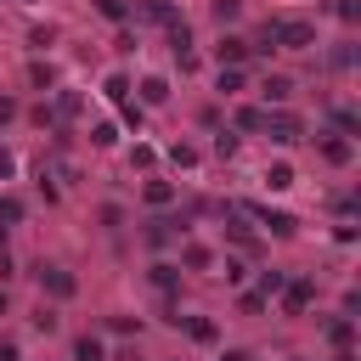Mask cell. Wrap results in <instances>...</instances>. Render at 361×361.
<instances>
[{"label": "cell", "instance_id": "6da1fadb", "mask_svg": "<svg viewBox=\"0 0 361 361\" xmlns=\"http://www.w3.org/2000/svg\"><path fill=\"white\" fill-rule=\"evenodd\" d=\"M271 45L276 51H310L316 45V23H305V17H271Z\"/></svg>", "mask_w": 361, "mask_h": 361}, {"label": "cell", "instance_id": "7a4b0ae2", "mask_svg": "<svg viewBox=\"0 0 361 361\" xmlns=\"http://www.w3.org/2000/svg\"><path fill=\"white\" fill-rule=\"evenodd\" d=\"M276 147H293L299 135H305V124H299V113H288V107H265V124H259Z\"/></svg>", "mask_w": 361, "mask_h": 361}, {"label": "cell", "instance_id": "3957f363", "mask_svg": "<svg viewBox=\"0 0 361 361\" xmlns=\"http://www.w3.org/2000/svg\"><path fill=\"white\" fill-rule=\"evenodd\" d=\"M248 51H254V45H248L243 34H226V28H220V39H214V62H220V68H243Z\"/></svg>", "mask_w": 361, "mask_h": 361}, {"label": "cell", "instance_id": "277c9868", "mask_svg": "<svg viewBox=\"0 0 361 361\" xmlns=\"http://www.w3.org/2000/svg\"><path fill=\"white\" fill-rule=\"evenodd\" d=\"M310 305H316V282H310V276L282 282V310H288V316H299V310H310Z\"/></svg>", "mask_w": 361, "mask_h": 361}, {"label": "cell", "instance_id": "5b68a950", "mask_svg": "<svg viewBox=\"0 0 361 361\" xmlns=\"http://www.w3.org/2000/svg\"><path fill=\"white\" fill-rule=\"evenodd\" d=\"M39 288H45L51 299H73V293H79L73 271H62V265H39Z\"/></svg>", "mask_w": 361, "mask_h": 361}, {"label": "cell", "instance_id": "8992f818", "mask_svg": "<svg viewBox=\"0 0 361 361\" xmlns=\"http://www.w3.org/2000/svg\"><path fill=\"white\" fill-rule=\"evenodd\" d=\"M288 96H293V79H288V73H265V79H259V102H265V107H282Z\"/></svg>", "mask_w": 361, "mask_h": 361}, {"label": "cell", "instance_id": "52a82bcc", "mask_svg": "<svg viewBox=\"0 0 361 361\" xmlns=\"http://www.w3.org/2000/svg\"><path fill=\"white\" fill-rule=\"evenodd\" d=\"M322 158H327L333 169H344V164L355 158V141H350V135H322Z\"/></svg>", "mask_w": 361, "mask_h": 361}, {"label": "cell", "instance_id": "ba28073f", "mask_svg": "<svg viewBox=\"0 0 361 361\" xmlns=\"http://www.w3.org/2000/svg\"><path fill=\"white\" fill-rule=\"evenodd\" d=\"M254 220H259V226H265L271 237H293V226H299V220H293L288 209H254Z\"/></svg>", "mask_w": 361, "mask_h": 361}, {"label": "cell", "instance_id": "9c48e42d", "mask_svg": "<svg viewBox=\"0 0 361 361\" xmlns=\"http://www.w3.org/2000/svg\"><path fill=\"white\" fill-rule=\"evenodd\" d=\"M327 344H333V350H350V344H355V316H333V322H327Z\"/></svg>", "mask_w": 361, "mask_h": 361}, {"label": "cell", "instance_id": "30bf717a", "mask_svg": "<svg viewBox=\"0 0 361 361\" xmlns=\"http://www.w3.org/2000/svg\"><path fill=\"white\" fill-rule=\"evenodd\" d=\"M141 197H147V209H169L175 203V180H147Z\"/></svg>", "mask_w": 361, "mask_h": 361}, {"label": "cell", "instance_id": "8fae6325", "mask_svg": "<svg viewBox=\"0 0 361 361\" xmlns=\"http://www.w3.org/2000/svg\"><path fill=\"white\" fill-rule=\"evenodd\" d=\"M73 361H107V344H102L96 333H79V338H73Z\"/></svg>", "mask_w": 361, "mask_h": 361}, {"label": "cell", "instance_id": "7c38bea8", "mask_svg": "<svg viewBox=\"0 0 361 361\" xmlns=\"http://www.w3.org/2000/svg\"><path fill=\"white\" fill-rule=\"evenodd\" d=\"M28 85H34V90H56V68H51L45 56H34V62H28Z\"/></svg>", "mask_w": 361, "mask_h": 361}, {"label": "cell", "instance_id": "4fadbf2b", "mask_svg": "<svg viewBox=\"0 0 361 361\" xmlns=\"http://www.w3.org/2000/svg\"><path fill=\"white\" fill-rule=\"evenodd\" d=\"M141 102H147V107H164V102H169V79L147 73V79H141Z\"/></svg>", "mask_w": 361, "mask_h": 361}, {"label": "cell", "instance_id": "5bb4252c", "mask_svg": "<svg viewBox=\"0 0 361 361\" xmlns=\"http://www.w3.org/2000/svg\"><path fill=\"white\" fill-rule=\"evenodd\" d=\"M180 265H186V271H209V265H214V254H209L203 243H180Z\"/></svg>", "mask_w": 361, "mask_h": 361}, {"label": "cell", "instance_id": "9a60e30c", "mask_svg": "<svg viewBox=\"0 0 361 361\" xmlns=\"http://www.w3.org/2000/svg\"><path fill=\"white\" fill-rule=\"evenodd\" d=\"M152 288H158V293H175V288H180V265L158 259V265H152Z\"/></svg>", "mask_w": 361, "mask_h": 361}, {"label": "cell", "instance_id": "2e32d148", "mask_svg": "<svg viewBox=\"0 0 361 361\" xmlns=\"http://www.w3.org/2000/svg\"><path fill=\"white\" fill-rule=\"evenodd\" d=\"M265 186H271V192H288V186H293V164H282V158L265 164Z\"/></svg>", "mask_w": 361, "mask_h": 361}, {"label": "cell", "instance_id": "e0dca14e", "mask_svg": "<svg viewBox=\"0 0 361 361\" xmlns=\"http://www.w3.org/2000/svg\"><path fill=\"white\" fill-rule=\"evenodd\" d=\"M186 338H192V344H214V338H220V327H214L209 316H192V322H186Z\"/></svg>", "mask_w": 361, "mask_h": 361}, {"label": "cell", "instance_id": "ac0fdd59", "mask_svg": "<svg viewBox=\"0 0 361 361\" xmlns=\"http://www.w3.org/2000/svg\"><path fill=\"white\" fill-rule=\"evenodd\" d=\"M209 17H214L220 28H231V23L243 17V0H209Z\"/></svg>", "mask_w": 361, "mask_h": 361}, {"label": "cell", "instance_id": "d6986e66", "mask_svg": "<svg viewBox=\"0 0 361 361\" xmlns=\"http://www.w3.org/2000/svg\"><path fill=\"white\" fill-rule=\"evenodd\" d=\"M175 226H186V220H152V226H147V243H152V248H169Z\"/></svg>", "mask_w": 361, "mask_h": 361}, {"label": "cell", "instance_id": "ffe728a7", "mask_svg": "<svg viewBox=\"0 0 361 361\" xmlns=\"http://www.w3.org/2000/svg\"><path fill=\"white\" fill-rule=\"evenodd\" d=\"M169 164H175V169H197V147H192V141H175V147H169Z\"/></svg>", "mask_w": 361, "mask_h": 361}, {"label": "cell", "instance_id": "44dd1931", "mask_svg": "<svg viewBox=\"0 0 361 361\" xmlns=\"http://www.w3.org/2000/svg\"><path fill=\"white\" fill-rule=\"evenodd\" d=\"M214 90H220V96H237V90H243V68H220Z\"/></svg>", "mask_w": 361, "mask_h": 361}, {"label": "cell", "instance_id": "7402d4cb", "mask_svg": "<svg viewBox=\"0 0 361 361\" xmlns=\"http://www.w3.org/2000/svg\"><path fill=\"white\" fill-rule=\"evenodd\" d=\"M259 124H265V107H237V130H248V135H254Z\"/></svg>", "mask_w": 361, "mask_h": 361}, {"label": "cell", "instance_id": "603a6c76", "mask_svg": "<svg viewBox=\"0 0 361 361\" xmlns=\"http://www.w3.org/2000/svg\"><path fill=\"white\" fill-rule=\"evenodd\" d=\"M282 282H288L282 271H259V288H254V293H265V299H276V293H282Z\"/></svg>", "mask_w": 361, "mask_h": 361}, {"label": "cell", "instance_id": "cb8c5ba5", "mask_svg": "<svg viewBox=\"0 0 361 361\" xmlns=\"http://www.w3.org/2000/svg\"><path fill=\"white\" fill-rule=\"evenodd\" d=\"M96 11H102L107 23H124V17H130V0H96Z\"/></svg>", "mask_w": 361, "mask_h": 361}, {"label": "cell", "instance_id": "d4e9b609", "mask_svg": "<svg viewBox=\"0 0 361 361\" xmlns=\"http://www.w3.org/2000/svg\"><path fill=\"white\" fill-rule=\"evenodd\" d=\"M333 124H338V135H350V141H355V130H361V118H355L350 107H338V113H333Z\"/></svg>", "mask_w": 361, "mask_h": 361}, {"label": "cell", "instance_id": "484cf974", "mask_svg": "<svg viewBox=\"0 0 361 361\" xmlns=\"http://www.w3.org/2000/svg\"><path fill=\"white\" fill-rule=\"evenodd\" d=\"M130 164H135V169H152V164H158V152H152L147 141H135V147H130Z\"/></svg>", "mask_w": 361, "mask_h": 361}, {"label": "cell", "instance_id": "4316f807", "mask_svg": "<svg viewBox=\"0 0 361 361\" xmlns=\"http://www.w3.org/2000/svg\"><path fill=\"white\" fill-rule=\"evenodd\" d=\"M102 96H107V102H124V96H130V79H124V73H113V79H107V90H102Z\"/></svg>", "mask_w": 361, "mask_h": 361}, {"label": "cell", "instance_id": "83f0119b", "mask_svg": "<svg viewBox=\"0 0 361 361\" xmlns=\"http://www.w3.org/2000/svg\"><path fill=\"white\" fill-rule=\"evenodd\" d=\"M214 158H237V135H231V130L214 135Z\"/></svg>", "mask_w": 361, "mask_h": 361}, {"label": "cell", "instance_id": "f1b7e54d", "mask_svg": "<svg viewBox=\"0 0 361 361\" xmlns=\"http://www.w3.org/2000/svg\"><path fill=\"white\" fill-rule=\"evenodd\" d=\"M0 220L17 226V220H23V197H0Z\"/></svg>", "mask_w": 361, "mask_h": 361}, {"label": "cell", "instance_id": "f546056e", "mask_svg": "<svg viewBox=\"0 0 361 361\" xmlns=\"http://www.w3.org/2000/svg\"><path fill=\"white\" fill-rule=\"evenodd\" d=\"M113 141H118L113 124H96V130H90V147H113Z\"/></svg>", "mask_w": 361, "mask_h": 361}, {"label": "cell", "instance_id": "4dcf8cb0", "mask_svg": "<svg viewBox=\"0 0 361 361\" xmlns=\"http://www.w3.org/2000/svg\"><path fill=\"white\" fill-rule=\"evenodd\" d=\"M11 175H17V152H11V147H0V180H11Z\"/></svg>", "mask_w": 361, "mask_h": 361}, {"label": "cell", "instance_id": "1f68e13d", "mask_svg": "<svg viewBox=\"0 0 361 361\" xmlns=\"http://www.w3.org/2000/svg\"><path fill=\"white\" fill-rule=\"evenodd\" d=\"M333 11H338V23H355V17H361V6H355V0H338Z\"/></svg>", "mask_w": 361, "mask_h": 361}, {"label": "cell", "instance_id": "d6a6232c", "mask_svg": "<svg viewBox=\"0 0 361 361\" xmlns=\"http://www.w3.org/2000/svg\"><path fill=\"white\" fill-rule=\"evenodd\" d=\"M51 39H56V28H51V23H45V28H34V34H28V45H39V51H45V45H51Z\"/></svg>", "mask_w": 361, "mask_h": 361}, {"label": "cell", "instance_id": "836d02e7", "mask_svg": "<svg viewBox=\"0 0 361 361\" xmlns=\"http://www.w3.org/2000/svg\"><path fill=\"white\" fill-rule=\"evenodd\" d=\"M0 361H23L17 355V338H6V333H0Z\"/></svg>", "mask_w": 361, "mask_h": 361}, {"label": "cell", "instance_id": "e575fe53", "mask_svg": "<svg viewBox=\"0 0 361 361\" xmlns=\"http://www.w3.org/2000/svg\"><path fill=\"white\" fill-rule=\"evenodd\" d=\"M11 271H17V265H11V254H6V248H0V288H6V282H11Z\"/></svg>", "mask_w": 361, "mask_h": 361}, {"label": "cell", "instance_id": "d590c367", "mask_svg": "<svg viewBox=\"0 0 361 361\" xmlns=\"http://www.w3.org/2000/svg\"><path fill=\"white\" fill-rule=\"evenodd\" d=\"M11 118H17V102H11V96H0V124H11Z\"/></svg>", "mask_w": 361, "mask_h": 361}, {"label": "cell", "instance_id": "8d00e7d4", "mask_svg": "<svg viewBox=\"0 0 361 361\" xmlns=\"http://www.w3.org/2000/svg\"><path fill=\"white\" fill-rule=\"evenodd\" d=\"M220 361H254V355H248V350H226Z\"/></svg>", "mask_w": 361, "mask_h": 361}, {"label": "cell", "instance_id": "74e56055", "mask_svg": "<svg viewBox=\"0 0 361 361\" xmlns=\"http://www.w3.org/2000/svg\"><path fill=\"white\" fill-rule=\"evenodd\" d=\"M0 316H6V288H0Z\"/></svg>", "mask_w": 361, "mask_h": 361}, {"label": "cell", "instance_id": "f35d334b", "mask_svg": "<svg viewBox=\"0 0 361 361\" xmlns=\"http://www.w3.org/2000/svg\"><path fill=\"white\" fill-rule=\"evenodd\" d=\"M0 248H6V226H0Z\"/></svg>", "mask_w": 361, "mask_h": 361}, {"label": "cell", "instance_id": "ab89813d", "mask_svg": "<svg viewBox=\"0 0 361 361\" xmlns=\"http://www.w3.org/2000/svg\"><path fill=\"white\" fill-rule=\"evenodd\" d=\"M293 361H305V355H293Z\"/></svg>", "mask_w": 361, "mask_h": 361}]
</instances>
